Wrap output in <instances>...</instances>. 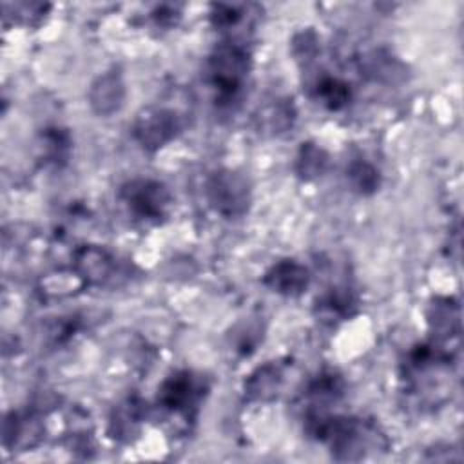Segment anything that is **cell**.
Listing matches in <instances>:
<instances>
[{
  "label": "cell",
  "instance_id": "cell-1",
  "mask_svg": "<svg viewBox=\"0 0 464 464\" xmlns=\"http://www.w3.org/2000/svg\"><path fill=\"white\" fill-rule=\"evenodd\" d=\"M248 53L236 44H221L208 58V74L221 98H234L248 74Z\"/></svg>",
  "mask_w": 464,
  "mask_h": 464
},
{
  "label": "cell",
  "instance_id": "cell-2",
  "mask_svg": "<svg viewBox=\"0 0 464 464\" xmlns=\"http://www.w3.org/2000/svg\"><path fill=\"white\" fill-rule=\"evenodd\" d=\"M210 207L225 218H239L248 210L250 187L245 176L236 170H218L207 181Z\"/></svg>",
  "mask_w": 464,
  "mask_h": 464
},
{
  "label": "cell",
  "instance_id": "cell-3",
  "mask_svg": "<svg viewBox=\"0 0 464 464\" xmlns=\"http://www.w3.org/2000/svg\"><path fill=\"white\" fill-rule=\"evenodd\" d=\"M121 199L129 210L147 221H160L165 218L170 205V194L167 187L154 179H132L121 187Z\"/></svg>",
  "mask_w": 464,
  "mask_h": 464
},
{
  "label": "cell",
  "instance_id": "cell-4",
  "mask_svg": "<svg viewBox=\"0 0 464 464\" xmlns=\"http://www.w3.org/2000/svg\"><path fill=\"white\" fill-rule=\"evenodd\" d=\"M179 130V118L174 111L163 107L143 109L132 125V134L136 141L147 149L156 150L174 140Z\"/></svg>",
  "mask_w": 464,
  "mask_h": 464
},
{
  "label": "cell",
  "instance_id": "cell-5",
  "mask_svg": "<svg viewBox=\"0 0 464 464\" xmlns=\"http://www.w3.org/2000/svg\"><path fill=\"white\" fill-rule=\"evenodd\" d=\"M201 392V382L190 372H176L161 384L158 399L170 411L188 413L196 408Z\"/></svg>",
  "mask_w": 464,
  "mask_h": 464
},
{
  "label": "cell",
  "instance_id": "cell-6",
  "mask_svg": "<svg viewBox=\"0 0 464 464\" xmlns=\"http://www.w3.org/2000/svg\"><path fill=\"white\" fill-rule=\"evenodd\" d=\"M125 100V83L121 74L116 71H109L100 74L89 89V103L92 111L100 116L114 114L121 109Z\"/></svg>",
  "mask_w": 464,
  "mask_h": 464
},
{
  "label": "cell",
  "instance_id": "cell-7",
  "mask_svg": "<svg viewBox=\"0 0 464 464\" xmlns=\"http://www.w3.org/2000/svg\"><path fill=\"white\" fill-rule=\"evenodd\" d=\"M310 281L308 270L294 261V259H283L276 263L263 277V283L277 294L283 295H299L303 290H306Z\"/></svg>",
  "mask_w": 464,
  "mask_h": 464
},
{
  "label": "cell",
  "instance_id": "cell-8",
  "mask_svg": "<svg viewBox=\"0 0 464 464\" xmlns=\"http://www.w3.org/2000/svg\"><path fill=\"white\" fill-rule=\"evenodd\" d=\"M281 384V368L277 364H265L257 368L246 381L245 392L250 399L266 401L274 397Z\"/></svg>",
  "mask_w": 464,
  "mask_h": 464
},
{
  "label": "cell",
  "instance_id": "cell-9",
  "mask_svg": "<svg viewBox=\"0 0 464 464\" xmlns=\"http://www.w3.org/2000/svg\"><path fill=\"white\" fill-rule=\"evenodd\" d=\"M328 167V154L315 143H303L295 160V172L303 179L319 178Z\"/></svg>",
  "mask_w": 464,
  "mask_h": 464
},
{
  "label": "cell",
  "instance_id": "cell-10",
  "mask_svg": "<svg viewBox=\"0 0 464 464\" xmlns=\"http://www.w3.org/2000/svg\"><path fill=\"white\" fill-rule=\"evenodd\" d=\"M76 263H78V270H80L82 277H85L87 281H96V283L102 281L103 277H107L109 268H111L109 256L103 250L94 248V246L83 248L78 254Z\"/></svg>",
  "mask_w": 464,
  "mask_h": 464
},
{
  "label": "cell",
  "instance_id": "cell-11",
  "mask_svg": "<svg viewBox=\"0 0 464 464\" xmlns=\"http://www.w3.org/2000/svg\"><path fill=\"white\" fill-rule=\"evenodd\" d=\"M346 176L352 183V187L361 192V194H372L379 188L381 185V174L379 170L368 163V161H362V160H357V161H352L348 170H346Z\"/></svg>",
  "mask_w": 464,
  "mask_h": 464
},
{
  "label": "cell",
  "instance_id": "cell-12",
  "mask_svg": "<svg viewBox=\"0 0 464 464\" xmlns=\"http://www.w3.org/2000/svg\"><path fill=\"white\" fill-rule=\"evenodd\" d=\"M317 98L330 109V111H337L343 109L348 100H350V85L339 78H323L317 83Z\"/></svg>",
  "mask_w": 464,
  "mask_h": 464
},
{
  "label": "cell",
  "instance_id": "cell-13",
  "mask_svg": "<svg viewBox=\"0 0 464 464\" xmlns=\"http://www.w3.org/2000/svg\"><path fill=\"white\" fill-rule=\"evenodd\" d=\"M292 120H294L292 103H286V102H277L276 105H270L263 116L265 125L274 132L285 130L288 125H292Z\"/></svg>",
  "mask_w": 464,
  "mask_h": 464
}]
</instances>
